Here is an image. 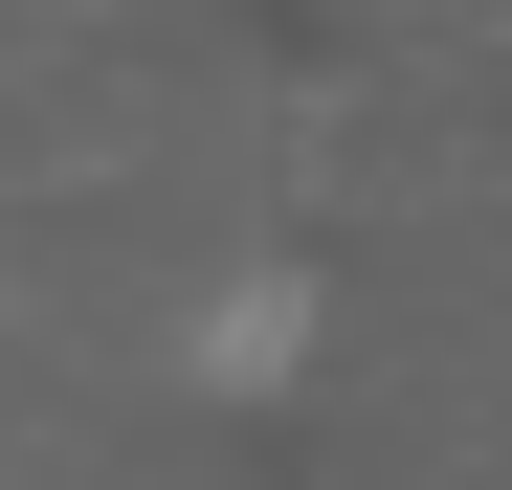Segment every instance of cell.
Here are the masks:
<instances>
[{"mask_svg":"<svg viewBox=\"0 0 512 490\" xmlns=\"http://www.w3.org/2000/svg\"><path fill=\"white\" fill-rule=\"evenodd\" d=\"M290 335H312V290H290V268H245V290L201 312V379H223V401H268V357H290Z\"/></svg>","mask_w":512,"mask_h":490,"instance_id":"1","label":"cell"}]
</instances>
